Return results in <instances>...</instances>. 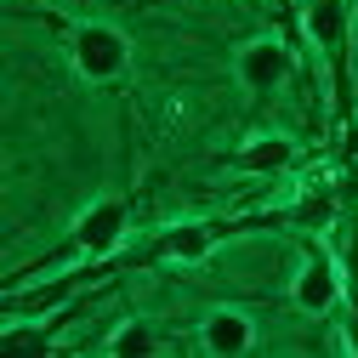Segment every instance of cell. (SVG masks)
<instances>
[{
	"mask_svg": "<svg viewBox=\"0 0 358 358\" xmlns=\"http://www.w3.org/2000/svg\"><path fill=\"white\" fill-rule=\"evenodd\" d=\"M125 239H131V199H125V194H97L92 205L69 222V239H63L52 256L29 262L17 279H46L52 267H63V262H114V256L125 250ZM17 279H12V285H17Z\"/></svg>",
	"mask_w": 358,
	"mask_h": 358,
	"instance_id": "1",
	"label": "cell"
},
{
	"mask_svg": "<svg viewBox=\"0 0 358 358\" xmlns=\"http://www.w3.org/2000/svg\"><path fill=\"white\" fill-rule=\"evenodd\" d=\"M301 34L313 40V52L330 69V97H336V114H341L347 143H352L358 137V120H352V0H307Z\"/></svg>",
	"mask_w": 358,
	"mask_h": 358,
	"instance_id": "2",
	"label": "cell"
},
{
	"mask_svg": "<svg viewBox=\"0 0 358 358\" xmlns=\"http://www.w3.org/2000/svg\"><path fill=\"white\" fill-rule=\"evenodd\" d=\"M63 52H69V69L85 80V85H120L131 74V34L120 23H103V17H80L69 23L63 34Z\"/></svg>",
	"mask_w": 358,
	"mask_h": 358,
	"instance_id": "3",
	"label": "cell"
},
{
	"mask_svg": "<svg viewBox=\"0 0 358 358\" xmlns=\"http://www.w3.org/2000/svg\"><path fill=\"white\" fill-rule=\"evenodd\" d=\"M296 239H301V256H296V273H290V307L307 313V319H324L347 296L341 256H336L330 234H296Z\"/></svg>",
	"mask_w": 358,
	"mask_h": 358,
	"instance_id": "4",
	"label": "cell"
},
{
	"mask_svg": "<svg viewBox=\"0 0 358 358\" xmlns=\"http://www.w3.org/2000/svg\"><path fill=\"white\" fill-rule=\"evenodd\" d=\"M330 245L341 256V273H347V296H341V347L358 358V159L341 176V210L330 222Z\"/></svg>",
	"mask_w": 358,
	"mask_h": 358,
	"instance_id": "5",
	"label": "cell"
},
{
	"mask_svg": "<svg viewBox=\"0 0 358 358\" xmlns=\"http://www.w3.org/2000/svg\"><path fill=\"white\" fill-rule=\"evenodd\" d=\"M290 74H296V52L279 34H256V40H245V46L234 52V80L250 97H279L290 85Z\"/></svg>",
	"mask_w": 358,
	"mask_h": 358,
	"instance_id": "6",
	"label": "cell"
},
{
	"mask_svg": "<svg viewBox=\"0 0 358 358\" xmlns=\"http://www.w3.org/2000/svg\"><path fill=\"white\" fill-rule=\"evenodd\" d=\"M194 347L210 352V358H245V352H256V313L234 307V301L210 307L205 319L194 324Z\"/></svg>",
	"mask_w": 358,
	"mask_h": 358,
	"instance_id": "7",
	"label": "cell"
},
{
	"mask_svg": "<svg viewBox=\"0 0 358 358\" xmlns=\"http://www.w3.org/2000/svg\"><path fill=\"white\" fill-rule=\"evenodd\" d=\"M228 165L245 171V176H285V171H296V137H285V131H256L250 143L234 148Z\"/></svg>",
	"mask_w": 358,
	"mask_h": 358,
	"instance_id": "8",
	"label": "cell"
},
{
	"mask_svg": "<svg viewBox=\"0 0 358 358\" xmlns=\"http://www.w3.org/2000/svg\"><path fill=\"white\" fill-rule=\"evenodd\" d=\"M159 347H165V336H159L148 319H120V324L108 330V341H103L108 358H154Z\"/></svg>",
	"mask_w": 358,
	"mask_h": 358,
	"instance_id": "9",
	"label": "cell"
}]
</instances>
